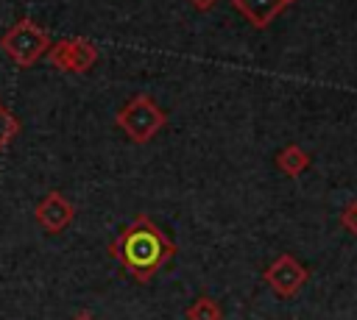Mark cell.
<instances>
[{"label":"cell","instance_id":"7a4b0ae2","mask_svg":"<svg viewBox=\"0 0 357 320\" xmlns=\"http://www.w3.org/2000/svg\"><path fill=\"white\" fill-rule=\"evenodd\" d=\"M114 122L123 128V134L137 142V145H145L151 142L167 122V111L151 97V95H134L131 100H126L117 114H114Z\"/></svg>","mask_w":357,"mask_h":320},{"label":"cell","instance_id":"8992f818","mask_svg":"<svg viewBox=\"0 0 357 320\" xmlns=\"http://www.w3.org/2000/svg\"><path fill=\"white\" fill-rule=\"evenodd\" d=\"M33 217H36V223H39L47 234H59V231H64V228L73 223V217H75V206H73L61 192L50 189V192L36 203Z\"/></svg>","mask_w":357,"mask_h":320},{"label":"cell","instance_id":"ba28073f","mask_svg":"<svg viewBox=\"0 0 357 320\" xmlns=\"http://www.w3.org/2000/svg\"><path fill=\"white\" fill-rule=\"evenodd\" d=\"M276 167L282 170V175H287V178H298V175L310 167V153H307L301 145L290 142V145H284V147L276 153Z\"/></svg>","mask_w":357,"mask_h":320},{"label":"cell","instance_id":"5bb4252c","mask_svg":"<svg viewBox=\"0 0 357 320\" xmlns=\"http://www.w3.org/2000/svg\"><path fill=\"white\" fill-rule=\"evenodd\" d=\"M290 3H296V0H287V6H290Z\"/></svg>","mask_w":357,"mask_h":320},{"label":"cell","instance_id":"3957f363","mask_svg":"<svg viewBox=\"0 0 357 320\" xmlns=\"http://www.w3.org/2000/svg\"><path fill=\"white\" fill-rule=\"evenodd\" d=\"M0 47L3 53L20 64V67H33L47 50H50V36L45 28H39L31 17L17 19L3 36H0Z\"/></svg>","mask_w":357,"mask_h":320},{"label":"cell","instance_id":"7c38bea8","mask_svg":"<svg viewBox=\"0 0 357 320\" xmlns=\"http://www.w3.org/2000/svg\"><path fill=\"white\" fill-rule=\"evenodd\" d=\"M190 3H192V6L198 8V11H209V8H212V6L218 3V0H190Z\"/></svg>","mask_w":357,"mask_h":320},{"label":"cell","instance_id":"52a82bcc","mask_svg":"<svg viewBox=\"0 0 357 320\" xmlns=\"http://www.w3.org/2000/svg\"><path fill=\"white\" fill-rule=\"evenodd\" d=\"M231 6H234L254 28H268V25L287 8V0H231Z\"/></svg>","mask_w":357,"mask_h":320},{"label":"cell","instance_id":"5b68a950","mask_svg":"<svg viewBox=\"0 0 357 320\" xmlns=\"http://www.w3.org/2000/svg\"><path fill=\"white\" fill-rule=\"evenodd\" d=\"M262 278L268 281V287H271L279 298H293V295L301 292V287L307 284L310 273H307V267H304L296 256L282 253V256H276V259L265 267Z\"/></svg>","mask_w":357,"mask_h":320},{"label":"cell","instance_id":"9c48e42d","mask_svg":"<svg viewBox=\"0 0 357 320\" xmlns=\"http://www.w3.org/2000/svg\"><path fill=\"white\" fill-rule=\"evenodd\" d=\"M184 314H187V320H220V317H223L220 303H218L215 298H209V295L195 298V301L187 306Z\"/></svg>","mask_w":357,"mask_h":320},{"label":"cell","instance_id":"4fadbf2b","mask_svg":"<svg viewBox=\"0 0 357 320\" xmlns=\"http://www.w3.org/2000/svg\"><path fill=\"white\" fill-rule=\"evenodd\" d=\"M73 320H95V317H92V314H89V312H78V314H75V317H73Z\"/></svg>","mask_w":357,"mask_h":320},{"label":"cell","instance_id":"30bf717a","mask_svg":"<svg viewBox=\"0 0 357 320\" xmlns=\"http://www.w3.org/2000/svg\"><path fill=\"white\" fill-rule=\"evenodd\" d=\"M20 134V120L0 103V153L11 145V139Z\"/></svg>","mask_w":357,"mask_h":320},{"label":"cell","instance_id":"277c9868","mask_svg":"<svg viewBox=\"0 0 357 320\" xmlns=\"http://www.w3.org/2000/svg\"><path fill=\"white\" fill-rule=\"evenodd\" d=\"M47 61L61 72H86L98 61V47L84 36L59 39L56 45H50Z\"/></svg>","mask_w":357,"mask_h":320},{"label":"cell","instance_id":"8fae6325","mask_svg":"<svg viewBox=\"0 0 357 320\" xmlns=\"http://www.w3.org/2000/svg\"><path fill=\"white\" fill-rule=\"evenodd\" d=\"M340 225L349 231V234H357V200L346 203L343 211H340Z\"/></svg>","mask_w":357,"mask_h":320},{"label":"cell","instance_id":"6da1fadb","mask_svg":"<svg viewBox=\"0 0 357 320\" xmlns=\"http://www.w3.org/2000/svg\"><path fill=\"white\" fill-rule=\"evenodd\" d=\"M109 253L123 264L128 275H134V281L148 284L176 256V245L162 228L151 223L148 214H137L112 239Z\"/></svg>","mask_w":357,"mask_h":320}]
</instances>
